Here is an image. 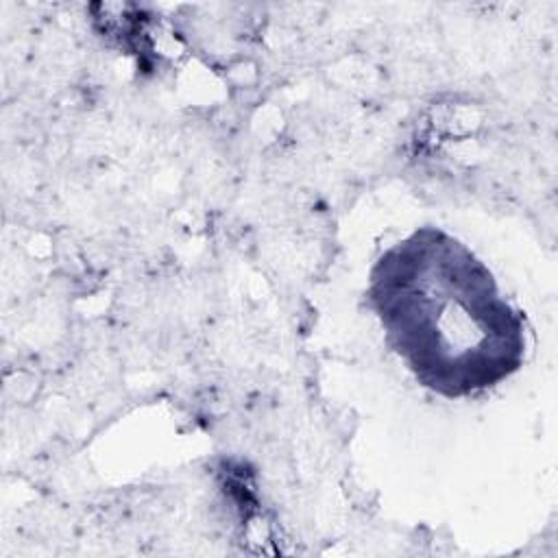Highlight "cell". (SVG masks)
<instances>
[{
  "label": "cell",
  "mask_w": 558,
  "mask_h": 558,
  "mask_svg": "<svg viewBox=\"0 0 558 558\" xmlns=\"http://www.w3.org/2000/svg\"><path fill=\"white\" fill-rule=\"evenodd\" d=\"M371 292L395 351L438 395L490 388L523 362L519 312L486 264L442 231H416L384 253Z\"/></svg>",
  "instance_id": "1"
}]
</instances>
